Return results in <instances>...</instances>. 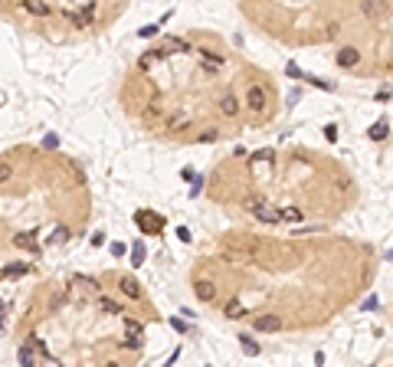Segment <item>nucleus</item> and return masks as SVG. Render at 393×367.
Listing matches in <instances>:
<instances>
[{
    "label": "nucleus",
    "mask_w": 393,
    "mask_h": 367,
    "mask_svg": "<svg viewBox=\"0 0 393 367\" xmlns=\"http://www.w3.org/2000/svg\"><path fill=\"white\" fill-rule=\"evenodd\" d=\"M95 13H99V7H95V4H79V7H69V10H63V17H66V23L75 26V30H92Z\"/></svg>",
    "instance_id": "obj_1"
},
{
    "label": "nucleus",
    "mask_w": 393,
    "mask_h": 367,
    "mask_svg": "<svg viewBox=\"0 0 393 367\" xmlns=\"http://www.w3.org/2000/svg\"><path fill=\"white\" fill-rule=\"evenodd\" d=\"M246 210H249L259 223H279V210H275L272 203H266L262 197H256V193H249V197H246Z\"/></svg>",
    "instance_id": "obj_2"
},
{
    "label": "nucleus",
    "mask_w": 393,
    "mask_h": 367,
    "mask_svg": "<svg viewBox=\"0 0 393 367\" xmlns=\"http://www.w3.org/2000/svg\"><path fill=\"white\" fill-rule=\"evenodd\" d=\"M135 223H138V230H144V233H161L164 230V217L154 213V210H138Z\"/></svg>",
    "instance_id": "obj_3"
},
{
    "label": "nucleus",
    "mask_w": 393,
    "mask_h": 367,
    "mask_svg": "<svg viewBox=\"0 0 393 367\" xmlns=\"http://www.w3.org/2000/svg\"><path fill=\"white\" fill-rule=\"evenodd\" d=\"M246 105L252 108V112H266V105H269V95H266V89L262 86H256V82H252L249 89H246Z\"/></svg>",
    "instance_id": "obj_4"
},
{
    "label": "nucleus",
    "mask_w": 393,
    "mask_h": 367,
    "mask_svg": "<svg viewBox=\"0 0 393 367\" xmlns=\"http://www.w3.org/2000/svg\"><path fill=\"white\" fill-rule=\"evenodd\" d=\"M118 289L125 292V299H131V302L144 299V289H141V282H138L135 275H121V279H118Z\"/></svg>",
    "instance_id": "obj_5"
},
{
    "label": "nucleus",
    "mask_w": 393,
    "mask_h": 367,
    "mask_svg": "<svg viewBox=\"0 0 393 367\" xmlns=\"http://www.w3.org/2000/svg\"><path fill=\"white\" fill-rule=\"evenodd\" d=\"M252 328H256V331H266V335H272V331L282 328V318H279V315H259V318H252Z\"/></svg>",
    "instance_id": "obj_6"
},
{
    "label": "nucleus",
    "mask_w": 393,
    "mask_h": 367,
    "mask_svg": "<svg viewBox=\"0 0 393 367\" xmlns=\"http://www.w3.org/2000/svg\"><path fill=\"white\" fill-rule=\"evenodd\" d=\"M194 292H197L200 302H213V299H216V286H213L210 279H197L194 282Z\"/></svg>",
    "instance_id": "obj_7"
},
{
    "label": "nucleus",
    "mask_w": 393,
    "mask_h": 367,
    "mask_svg": "<svg viewBox=\"0 0 393 367\" xmlns=\"http://www.w3.org/2000/svg\"><path fill=\"white\" fill-rule=\"evenodd\" d=\"M357 62H361V53H357L354 46H344V50L337 53V66L341 69H351V66H357Z\"/></svg>",
    "instance_id": "obj_8"
},
{
    "label": "nucleus",
    "mask_w": 393,
    "mask_h": 367,
    "mask_svg": "<svg viewBox=\"0 0 393 367\" xmlns=\"http://www.w3.org/2000/svg\"><path fill=\"white\" fill-rule=\"evenodd\" d=\"M187 125H190V112H184V108H181V112H170V115H167V128H170V131H184Z\"/></svg>",
    "instance_id": "obj_9"
},
{
    "label": "nucleus",
    "mask_w": 393,
    "mask_h": 367,
    "mask_svg": "<svg viewBox=\"0 0 393 367\" xmlns=\"http://www.w3.org/2000/svg\"><path fill=\"white\" fill-rule=\"evenodd\" d=\"M223 318H230V321H236V318H246V305L239 299H230L223 308Z\"/></svg>",
    "instance_id": "obj_10"
},
{
    "label": "nucleus",
    "mask_w": 393,
    "mask_h": 367,
    "mask_svg": "<svg viewBox=\"0 0 393 367\" xmlns=\"http://www.w3.org/2000/svg\"><path fill=\"white\" fill-rule=\"evenodd\" d=\"M30 272V266L26 262H10L7 269H0V279H20V275Z\"/></svg>",
    "instance_id": "obj_11"
},
{
    "label": "nucleus",
    "mask_w": 393,
    "mask_h": 367,
    "mask_svg": "<svg viewBox=\"0 0 393 367\" xmlns=\"http://www.w3.org/2000/svg\"><path fill=\"white\" fill-rule=\"evenodd\" d=\"M220 112H223L226 118H233V115H239V102H236V95H230V92H226L223 99H220Z\"/></svg>",
    "instance_id": "obj_12"
},
{
    "label": "nucleus",
    "mask_w": 393,
    "mask_h": 367,
    "mask_svg": "<svg viewBox=\"0 0 393 367\" xmlns=\"http://www.w3.org/2000/svg\"><path fill=\"white\" fill-rule=\"evenodd\" d=\"M17 361H20V367H39V361H36V351H33V348H26V344H20Z\"/></svg>",
    "instance_id": "obj_13"
},
{
    "label": "nucleus",
    "mask_w": 393,
    "mask_h": 367,
    "mask_svg": "<svg viewBox=\"0 0 393 367\" xmlns=\"http://www.w3.org/2000/svg\"><path fill=\"white\" fill-rule=\"evenodd\" d=\"M23 10L30 13V17H50V13H53V7H50V4H36V0H26V4H23Z\"/></svg>",
    "instance_id": "obj_14"
},
{
    "label": "nucleus",
    "mask_w": 393,
    "mask_h": 367,
    "mask_svg": "<svg viewBox=\"0 0 393 367\" xmlns=\"http://www.w3.org/2000/svg\"><path fill=\"white\" fill-rule=\"evenodd\" d=\"M99 308L105 311V315H118V318L125 315V308H121V305H118V302H115V299H105V295H99Z\"/></svg>",
    "instance_id": "obj_15"
},
{
    "label": "nucleus",
    "mask_w": 393,
    "mask_h": 367,
    "mask_svg": "<svg viewBox=\"0 0 393 367\" xmlns=\"http://www.w3.org/2000/svg\"><path fill=\"white\" fill-rule=\"evenodd\" d=\"M387 131H390V125H387V118H380L377 125H370V131H367V138L370 141H383L387 138Z\"/></svg>",
    "instance_id": "obj_16"
},
{
    "label": "nucleus",
    "mask_w": 393,
    "mask_h": 367,
    "mask_svg": "<svg viewBox=\"0 0 393 367\" xmlns=\"http://www.w3.org/2000/svg\"><path fill=\"white\" fill-rule=\"evenodd\" d=\"M279 220H285V223H301L305 213H301L298 207H285V210H279Z\"/></svg>",
    "instance_id": "obj_17"
},
{
    "label": "nucleus",
    "mask_w": 393,
    "mask_h": 367,
    "mask_svg": "<svg viewBox=\"0 0 393 367\" xmlns=\"http://www.w3.org/2000/svg\"><path fill=\"white\" fill-rule=\"evenodd\" d=\"M72 286H75V289H89L92 295H99V292H102V289H99V282H95V279H85V275H75V279H72Z\"/></svg>",
    "instance_id": "obj_18"
},
{
    "label": "nucleus",
    "mask_w": 393,
    "mask_h": 367,
    "mask_svg": "<svg viewBox=\"0 0 393 367\" xmlns=\"http://www.w3.org/2000/svg\"><path fill=\"white\" fill-rule=\"evenodd\" d=\"M239 348H243V354H249V357H256V354H259V344L252 341L249 335H239Z\"/></svg>",
    "instance_id": "obj_19"
},
{
    "label": "nucleus",
    "mask_w": 393,
    "mask_h": 367,
    "mask_svg": "<svg viewBox=\"0 0 393 367\" xmlns=\"http://www.w3.org/2000/svg\"><path fill=\"white\" fill-rule=\"evenodd\" d=\"M13 243H17V246H23V249H33V253H36V243H33V236H30V233H20V236H13Z\"/></svg>",
    "instance_id": "obj_20"
},
{
    "label": "nucleus",
    "mask_w": 393,
    "mask_h": 367,
    "mask_svg": "<svg viewBox=\"0 0 393 367\" xmlns=\"http://www.w3.org/2000/svg\"><path fill=\"white\" fill-rule=\"evenodd\" d=\"M164 50H167V53H170V50H174V53H187L190 46L184 43V39H164Z\"/></svg>",
    "instance_id": "obj_21"
},
{
    "label": "nucleus",
    "mask_w": 393,
    "mask_h": 367,
    "mask_svg": "<svg viewBox=\"0 0 393 367\" xmlns=\"http://www.w3.org/2000/svg\"><path fill=\"white\" fill-rule=\"evenodd\" d=\"M272 157H275V151H272V148H262V151H256V154H249V161L262 164V161H272Z\"/></svg>",
    "instance_id": "obj_22"
},
{
    "label": "nucleus",
    "mask_w": 393,
    "mask_h": 367,
    "mask_svg": "<svg viewBox=\"0 0 393 367\" xmlns=\"http://www.w3.org/2000/svg\"><path fill=\"white\" fill-rule=\"evenodd\" d=\"M141 262H144V246L135 243L131 246V266H141Z\"/></svg>",
    "instance_id": "obj_23"
},
{
    "label": "nucleus",
    "mask_w": 393,
    "mask_h": 367,
    "mask_svg": "<svg viewBox=\"0 0 393 367\" xmlns=\"http://www.w3.org/2000/svg\"><path fill=\"white\" fill-rule=\"evenodd\" d=\"M157 30H161V23H148V26H141V30H138V36H141V39L157 36Z\"/></svg>",
    "instance_id": "obj_24"
},
{
    "label": "nucleus",
    "mask_w": 393,
    "mask_h": 367,
    "mask_svg": "<svg viewBox=\"0 0 393 367\" xmlns=\"http://www.w3.org/2000/svg\"><path fill=\"white\" fill-rule=\"evenodd\" d=\"M10 177H13V168H10L7 161H0V187H4L7 181H10Z\"/></svg>",
    "instance_id": "obj_25"
},
{
    "label": "nucleus",
    "mask_w": 393,
    "mask_h": 367,
    "mask_svg": "<svg viewBox=\"0 0 393 367\" xmlns=\"http://www.w3.org/2000/svg\"><path fill=\"white\" fill-rule=\"evenodd\" d=\"M216 135H220L216 128H206L203 135H200V141H203V144H210V141H216Z\"/></svg>",
    "instance_id": "obj_26"
},
{
    "label": "nucleus",
    "mask_w": 393,
    "mask_h": 367,
    "mask_svg": "<svg viewBox=\"0 0 393 367\" xmlns=\"http://www.w3.org/2000/svg\"><path fill=\"white\" fill-rule=\"evenodd\" d=\"M364 13H367V17H380L383 7H377V4H364Z\"/></svg>",
    "instance_id": "obj_27"
},
{
    "label": "nucleus",
    "mask_w": 393,
    "mask_h": 367,
    "mask_svg": "<svg viewBox=\"0 0 393 367\" xmlns=\"http://www.w3.org/2000/svg\"><path fill=\"white\" fill-rule=\"evenodd\" d=\"M177 239H184V243H190V230H187V226H177Z\"/></svg>",
    "instance_id": "obj_28"
},
{
    "label": "nucleus",
    "mask_w": 393,
    "mask_h": 367,
    "mask_svg": "<svg viewBox=\"0 0 393 367\" xmlns=\"http://www.w3.org/2000/svg\"><path fill=\"white\" fill-rule=\"evenodd\" d=\"M325 135H328V141H337V125H328Z\"/></svg>",
    "instance_id": "obj_29"
},
{
    "label": "nucleus",
    "mask_w": 393,
    "mask_h": 367,
    "mask_svg": "<svg viewBox=\"0 0 393 367\" xmlns=\"http://www.w3.org/2000/svg\"><path fill=\"white\" fill-rule=\"evenodd\" d=\"M285 72L292 75V79H298V75H301V72H298V66H295V62H288V66H285Z\"/></svg>",
    "instance_id": "obj_30"
},
{
    "label": "nucleus",
    "mask_w": 393,
    "mask_h": 367,
    "mask_svg": "<svg viewBox=\"0 0 393 367\" xmlns=\"http://www.w3.org/2000/svg\"><path fill=\"white\" fill-rule=\"evenodd\" d=\"M43 144H46V148H56L59 138H56V135H46V138H43Z\"/></svg>",
    "instance_id": "obj_31"
},
{
    "label": "nucleus",
    "mask_w": 393,
    "mask_h": 367,
    "mask_svg": "<svg viewBox=\"0 0 393 367\" xmlns=\"http://www.w3.org/2000/svg\"><path fill=\"white\" fill-rule=\"evenodd\" d=\"M105 243V233H92V246H102Z\"/></svg>",
    "instance_id": "obj_32"
},
{
    "label": "nucleus",
    "mask_w": 393,
    "mask_h": 367,
    "mask_svg": "<svg viewBox=\"0 0 393 367\" xmlns=\"http://www.w3.org/2000/svg\"><path fill=\"white\" fill-rule=\"evenodd\" d=\"M43 367H59V361H53V357H46V361H43Z\"/></svg>",
    "instance_id": "obj_33"
},
{
    "label": "nucleus",
    "mask_w": 393,
    "mask_h": 367,
    "mask_svg": "<svg viewBox=\"0 0 393 367\" xmlns=\"http://www.w3.org/2000/svg\"><path fill=\"white\" fill-rule=\"evenodd\" d=\"M387 259H390V262H393V249H390V253H387Z\"/></svg>",
    "instance_id": "obj_34"
},
{
    "label": "nucleus",
    "mask_w": 393,
    "mask_h": 367,
    "mask_svg": "<svg viewBox=\"0 0 393 367\" xmlns=\"http://www.w3.org/2000/svg\"><path fill=\"white\" fill-rule=\"evenodd\" d=\"M0 328H4V315H0Z\"/></svg>",
    "instance_id": "obj_35"
},
{
    "label": "nucleus",
    "mask_w": 393,
    "mask_h": 367,
    "mask_svg": "<svg viewBox=\"0 0 393 367\" xmlns=\"http://www.w3.org/2000/svg\"><path fill=\"white\" fill-rule=\"evenodd\" d=\"M105 367H118V364H105Z\"/></svg>",
    "instance_id": "obj_36"
}]
</instances>
